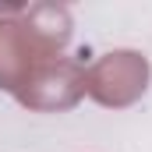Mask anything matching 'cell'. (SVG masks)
Returning <instances> with one entry per match:
<instances>
[]
</instances>
